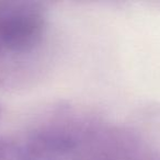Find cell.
Wrapping results in <instances>:
<instances>
[{"label": "cell", "mask_w": 160, "mask_h": 160, "mask_svg": "<svg viewBox=\"0 0 160 160\" xmlns=\"http://www.w3.org/2000/svg\"><path fill=\"white\" fill-rule=\"evenodd\" d=\"M3 160H59L52 155L56 150L46 148L38 142V147L33 145L8 144L0 149Z\"/></svg>", "instance_id": "obj_2"}, {"label": "cell", "mask_w": 160, "mask_h": 160, "mask_svg": "<svg viewBox=\"0 0 160 160\" xmlns=\"http://www.w3.org/2000/svg\"><path fill=\"white\" fill-rule=\"evenodd\" d=\"M44 27V17L35 8L13 9L0 19V42L10 51H29L40 42Z\"/></svg>", "instance_id": "obj_1"}]
</instances>
